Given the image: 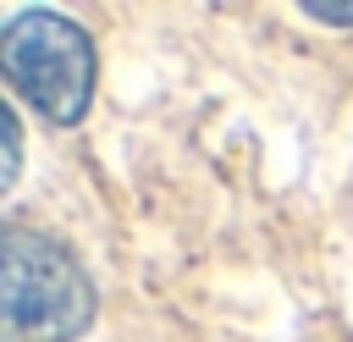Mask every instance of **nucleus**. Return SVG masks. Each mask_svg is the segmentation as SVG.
<instances>
[{
	"mask_svg": "<svg viewBox=\"0 0 353 342\" xmlns=\"http://www.w3.org/2000/svg\"><path fill=\"white\" fill-rule=\"evenodd\" d=\"M94 309V281L66 243L28 226L0 232V314L11 342H77Z\"/></svg>",
	"mask_w": 353,
	"mask_h": 342,
	"instance_id": "obj_1",
	"label": "nucleus"
},
{
	"mask_svg": "<svg viewBox=\"0 0 353 342\" xmlns=\"http://www.w3.org/2000/svg\"><path fill=\"white\" fill-rule=\"evenodd\" d=\"M303 17H309V22H336V28H353V6H325V0H314V6H303Z\"/></svg>",
	"mask_w": 353,
	"mask_h": 342,
	"instance_id": "obj_4",
	"label": "nucleus"
},
{
	"mask_svg": "<svg viewBox=\"0 0 353 342\" xmlns=\"http://www.w3.org/2000/svg\"><path fill=\"white\" fill-rule=\"evenodd\" d=\"M0 127H6V160H0V188L17 182V165H22V127H17V110H0Z\"/></svg>",
	"mask_w": 353,
	"mask_h": 342,
	"instance_id": "obj_3",
	"label": "nucleus"
},
{
	"mask_svg": "<svg viewBox=\"0 0 353 342\" xmlns=\"http://www.w3.org/2000/svg\"><path fill=\"white\" fill-rule=\"evenodd\" d=\"M6 83L55 127H77L94 105V39L61 11H17L0 33Z\"/></svg>",
	"mask_w": 353,
	"mask_h": 342,
	"instance_id": "obj_2",
	"label": "nucleus"
}]
</instances>
